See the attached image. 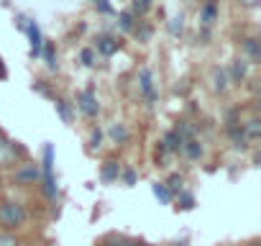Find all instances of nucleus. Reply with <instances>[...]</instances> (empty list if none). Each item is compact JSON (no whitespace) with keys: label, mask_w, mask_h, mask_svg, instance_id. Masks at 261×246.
Segmentation results:
<instances>
[{"label":"nucleus","mask_w":261,"mask_h":246,"mask_svg":"<svg viewBox=\"0 0 261 246\" xmlns=\"http://www.w3.org/2000/svg\"><path fill=\"white\" fill-rule=\"evenodd\" d=\"M0 77H6V67L3 64H0Z\"/></svg>","instance_id":"32"},{"label":"nucleus","mask_w":261,"mask_h":246,"mask_svg":"<svg viewBox=\"0 0 261 246\" xmlns=\"http://www.w3.org/2000/svg\"><path fill=\"white\" fill-rule=\"evenodd\" d=\"M82 62H85V64H92V52H90V49L82 52Z\"/></svg>","instance_id":"30"},{"label":"nucleus","mask_w":261,"mask_h":246,"mask_svg":"<svg viewBox=\"0 0 261 246\" xmlns=\"http://www.w3.org/2000/svg\"><path fill=\"white\" fill-rule=\"evenodd\" d=\"M120 177V167H118V162H105V167H102V180L105 182H113V180H118Z\"/></svg>","instance_id":"11"},{"label":"nucleus","mask_w":261,"mask_h":246,"mask_svg":"<svg viewBox=\"0 0 261 246\" xmlns=\"http://www.w3.org/2000/svg\"><path fill=\"white\" fill-rule=\"evenodd\" d=\"M139 80H141V90H144V95H146L149 100H154V97H156V92H154V82H151V72H149V69H144V72L139 75Z\"/></svg>","instance_id":"10"},{"label":"nucleus","mask_w":261,"mask_h":246,"mask_svg":"<svg viewBox=\"0 0 261 246\" xmlns=\"http://www.w3.org/2000/svg\"><path fill=\"white\" fill-rule=\"evenodd\" d=\"M230 75H233V80H243V75H246V64L238 59L236 64H233V69H230Z\"/></svg>","instance_id":"19"},{"label":"nucleus","mask_w":261,"mask_h":246,"mask_svg":"<svg viewBox=\"0 0 261 246\" xmlns=\"http://www.w3.org/2000/svg\"><path fill=\"white\" fill-rule=\"evenodd\" d=\"M149 8H151V0H134V13L141 16V13H146Z\"/></svg>","instance_id":"18"},{"label":"nucleus","mask_w":261,"mask_h":246,"mask_svg":"<svg viewBox=\"0 0 261 246\" xmlns=\"http://www.w3.org/2000/svg\"><path fill=\"white\" fill-rule=\"evenodd\" d=\"M44 190L49 198H54L57 187H54V149L46 146L44 149Z\"/></svg>","instance_id":"3"},{"label":"nucleus","mask_w":261,"mask_h":246,"mask_svg":"<svg viewBox=\"0 0 261 246\" xmlns=\"http://www.w3.org/2000/svg\"><path fill=\"white\" fill-rule=\"evenodd\" d=\"M179 203H182V208H192V205H195V198L187 195V192H182V195H179Z\"/></svg>","instance_id":"26"},{"label":"nucleus","mask_w":261,"mask_h":246,"mask_svg":"<svg viewBox=\"0 0 261 246\" xmlns=\"http://www.w3.org/2000/svg\"><path fill=\"white\" fill-rule=\"evenodd\" d=\"M154 195H156L162 203H172V190H169L164 182H156V185H154Z\"/></svg>","instance_id":"13"},{"label":"nucleus","mask_w":261,"mask_h":246,"mask_svg":"<svg viewBox=\"0 0 261 246\" xmlns=\"http://www.w3.org/2000/svg\"><path fill=\"white\" fill-rule=\"evenodd\" d=\"M110 136L115 141H128V129L123 126V123H113V126H110Z\"/></svg>","instance_id":"14"},{"label":"nucleus","mask_w":261,"mask_h":246,"mask_svg":"<svg viewBox=\"0 0 261 246\" xmlns=\"http://www.w3.org/2000/svg\"><path fill=\"white\" fill-rule=\"evenodd\" d=\"M169 31H172V34H179V31H182V16H174V18H172Z\"/></svg>","instance_id":"23"},{"label":"nucleus","mask_w":261,"mask_h":246,"mask_svg":"<svg viewBox=\"0 0 261 246\" xmlns=\"http://www.w3.org/2000/svg\"><path fill=\"white\" fill-rule=\"evenodd\" d=\"M215 90H225V75L220 69H215Z\"/></svg>","instance_id":"24"},{"label":"nucleus","mask_w":261,"mask_h":246,"mask_svg":"<svg viewBox=\"0 0 261 246\" xmlns=\"http://www.w3.org/2000/svg\"><path fill=\"white\" fill-rule=\"evenodd\" d=\"M246 52H248V57L251 59H258V44H256V39H246Z\"/></svg>","instance_id":"17"},{"label":"nucleus","mask_w":261,"mask_h":246,"mask_svg":"<svg viewBox=\"0 0 261 246\" xmlns=\"http://www.w3.org/2000/svg\"><path fill=\"white\" fill-rule=\"evenodd\" d=\"M18 154H21V149L11 139H6L3 134H0V169L16 167L18 164Z\"/></svg>","instance_id":"2"},{"label":"nucleus","mask_w":261,"mask_h":246,"mask_svg":"<svg viewBox=\"0 0 261 246\" xmlns=\"http://www.w3.org/2000/svg\"><path fill=\"white\" fill-rule=\"evenodd\" d=\"M0 246H21L13 233H0Z\"/></svg>","instance_id":"20"},{"label":"nucleus","mask_w":261,"mask_h":246,"mask_svg":"<svg viewBox=\"0 0 261 246\" xmlns=\"http://www.w3.org/2000/svg\"><path fill=\"white\" fill-rule=\"evenodd\" d=\"M182 149V136L177 134V131H169L167 136H164V141H162V154H167V152H179Z\"/></svg>","instance_id":"6"},{"label":"nucleus","mask_w":261,"mask_h":246,"mask_svg":"<svg viewBox=\"0 0 261 246\" xmlns=\"http://www.w3.org/2000/svg\"><path fill=\"white\" fill-rule=\"evenodd\" d=\"M97 52L105 54V57H110V54L118 52V41L110 39V36H100V39H97Z\"/></svg>","instance_id":"9"},{"label":"nucleus","mask_w":261,"mask_h":246,"mask_svg":"<svg viewBox=\"0 0 261 246\" xmlns=\"http://www.w3.org/2000/svg\"><path fill=\"white\" fill-rule=\"evenodd\" d=\"M57 110L62 113V118H64V120H69V108H67V103H64V100H57Z\"/></svg>","instance_id":"25"},{"label":"nucleus","mask_w":261,"mask_h":246,"mask_svg":"<svg viewBox=\"0 0 261 246\" xmlns=\"http://www.w3.org/2000/svg\"><path fill=\"white\" fill-rule=\"evenodd\" d=\"M100 139H102V134H100V131H92V136H90L92 146H100Z\"/></svg>","instance_id":"28"},{"label":"nucleus","mask_w":261,"mask_h":246,"mask_svg":"<svg viewBox=\"0 0 261 246\" xmlns=\"http://www.w3.org/2000/svg\"><path fill=\"white\" fill-rule=\"evenodd\" d=\"M261 134V129H258V118H251L248 123H246V131H243V136H251V139H256Z\"/></svg>","instance_id":"16"},{"label":"nucleus","mask_w":261,"mask_h":246,"mask_svg":"<svg viewBox=\"0 0 261 246\" xmlns=\"http://www.w3.org/2000/svg\"><path fill=\"white\" fill-rule=\"evenodd\" d=\"M102 246H136V241L128 238V236H123V233H108V236L102 238Z\"/></svg>","instance_id":"7"},{"label":"nucleus","mask_w":261,"mask_h":246,"mask_svg":"<svg viewBox=\"0 0 261 246\" xmlns=\"http://www.w3.org/2000/svg\"><path fill=\"white\" fill-rule=\"evenodd\" d=\"M29 218L26 208L21 203H13V200H6V203H0V226H6V228H18L23 226Z\"/></svg>","instance_id":"1"},{"label":"nucleus","mask_w":261,"mask_h":246,"mask_svg":"<svg viewBox=\"0 0 261 246\" xmlns=\"http://www.w3.org/2000/svg\"><path fill=\"white\" fill-rule=\"evenodd\" d=\"M26 31H29V36H31V54L39 57V54H41V34H39L36 23H26Z\"/></svg>","instance_id":"8"},{"label":"nucleus","mask_w":261,"mask_h":246,"mask_svg":"<svg viewBox=\"0 0 261 246\" xmlns=\"http://www.w3.org/2000/svg\"><path fill=\"white\" fill-rule=\"evenodd\" d=\"M46 62H49V67H54V49L51 46H46Z\"/></svg>","instance_id":"29"},{"label":"nucleus","mask_w":261,"mask_h":246,"mask_svg":"<svg viewBox=\"0 0 261 246\" xmlns=\"http://www.w3.org/2000/svg\"><path fill=\"white\" fill-rule=\"evenodd\" d=\"M215 16H218L215 3H213V0H207L205 8H202V23H213V21H215Z\"/></svg>","instance_id":"15"},{"label":"nucleus","mask_w":261,"mask_h":246,"mask_svg":"<svg viewBox=\"0 0 261 246\" xmlns=\"http://www.w3.org/2000/svg\"><path fill=\"white\" fill-rule=\"evenodd\" d=\"M13 177H16L18 185H31V182L39 180V167H36V164H21Z\"/></svg>","instance_id":"4"},{"label":"nucleus","mask_w":261,"mask_h":246,"mask_svg":"<svg viewBox=\"0 0 261 246\" xmlns=\"http://www.w3.org/2000/svg\"><path fill=\"white\" fill-rule=\"evenodd\" d=\"M123 180H125V185H134V182H136V175H134V169H125V172H123Z\"/></svg>","instance_id":"27"},{"label":"nucleus","mask_w":261,"mask_h":246,"mask_svg":"<svg viewBox=\"0 0 261 246\" xmlns=\"http://www.w3.org/2000/svg\"><path fill=\"white\" fill-rule=\"evenodd\" d=\"M120 29H134V13H120Z\"/></svg>","instance_id":"21"},{"label":"nucleus","mask_w":261,"mask_h":246,"mask_svg":"<svg viewBox=\"0 0 261 246\" xmlns=\"http://www.w3.org/2000/svg\"><path fill=\"white\" fill-rule=\"evenodd\" d=\"M182 149L187 152V157H192V159H197L200 154H202V146L195 141V139H187V141H182Z\"/></svg>","instance_id":"12"},{"label":"nucleus","mask_w":261,"mask_h":246,"mask_svg":"<svg viewBox=\"0 0 261 246\" xmlns=\"http://www.w3.org/2000/svg\"><path fill=\"white\" fill-rule=\"evenodd\" d=\"M164 185H167L169 190H174V192H177V190H182V177H179V175H172V177H169V182H164Z\"/></svg>","instance_id":"22"},{"label":"nucleus","mask_w":261,"mask_h":246,"mask_svg":"<svg viewBox=\"0 0 261 246\" xmlns=\"http://www.w3.org/2000/svg\"><path fill=\"white\" fill-rule=\"evenodd\" d=\"M241 3H243L246 8H256V6H258V0H241Z\"/></svg>","instance_id":"31"},{"label":"nucleus","mask_w":261,"mask_h":246,"mask_svg":"<svg viewBox=\"0 0 261 246\" xmlns=\"http://www.w3.org/2000/svg\"><path fill=\"white\" fill-rule=\"evenodd\" d=\"M80 108H82V113H87V115H97V110H100V105H97V97H95V92L92 90H85L82 95H80Z\"/></svg>","instance_id":"5"}]
</instances>
